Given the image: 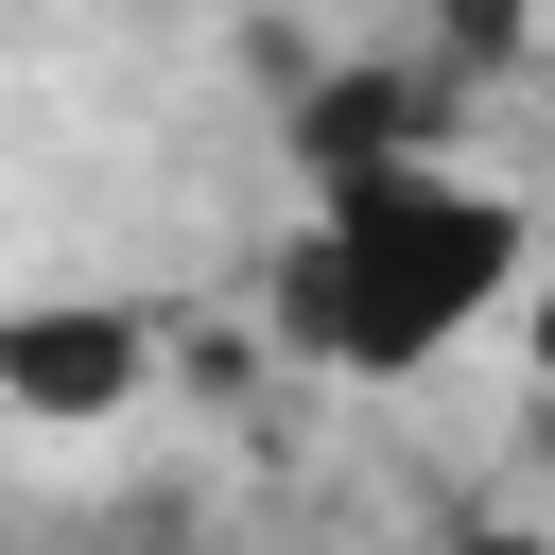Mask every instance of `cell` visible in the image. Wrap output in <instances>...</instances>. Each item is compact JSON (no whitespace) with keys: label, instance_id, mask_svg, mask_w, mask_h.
Listing matches in <instances>:
<instances>
[{"label":"cell","instance_id":"6da1fadb","mask_svg":"<svg viewBox=\"0 0 555 555\" xmlns=\"http://www.w3.org/2000/svg\"><path fill=\"white\" fill-rule=\"evenodd\" d=\"M503 295H520V208L486 173H451V156H399L364 191H312L295 243H278V330L330 382H416Z\"/></svg>","mask_w":555,"mask_h":555},{"label":"cell","instance_id":"7a4b0ae2","mask_svg":"<svg viewBox=\"0 0 555 555\" xmlns=\"http://www.w3.org/2000/svg\"><path fill=\"white\" fill-rule=\"evenodd\" d=\"M139 382H156L139 295H0V416L87 434V416H139Z\"/></svg>","mask_w":555,"mask_h":555},{"label":"cell","instance_id":"3957f363","mask_svg":"<svg viewBox=\"0 0 555 555\" xmlns=\"http://www.w3.org/2000/svg\"><path fill=\"white\" fill-rule=\"evenodd\" d=\"M434 104H451V69H416V52H347V69L295 87L278 156H295V191H364V173L434 156Z\"/></svg>","mask_w":555,"mask_h":555},{"label":"cell","instance_id":"277c9868","mask_svg":"<svg viewBox=\"0 0 555 555\" xmlns=\"http://www.w3.org/2000/svg\"><path fill=\"white\" fill-rule=\"evenodd\" d=\"M434 35H451V69H503L520 52V0H434Z\"/></svg>","mask_w":555,"mask_h":555},{"label":"cell","instance_id":"5b68a950","mask_svg":"<svg viewBox=\"0 0 555 555\" xmlns=\"http://www.w3.org/2000/svg\"><path fill=\"white\" fill-rule=\"evenodd\" d=\"M451 555H555L538 520H451Z\"/></svg>","mask_w":555,"mask_h":555},{"label":"cell","instance_id":"8992f818","mask_svg":"<svg viewBox=\"0 0 555 555\" xmlns=\"http://www.w3.org/2000/svg\"><path fill=\"white\" fill-rule=\"evenodd\" d=\"M538 399H555V295H538Z\"/></svg>","mask_w":555,"mask_h":555}]
</instances>
